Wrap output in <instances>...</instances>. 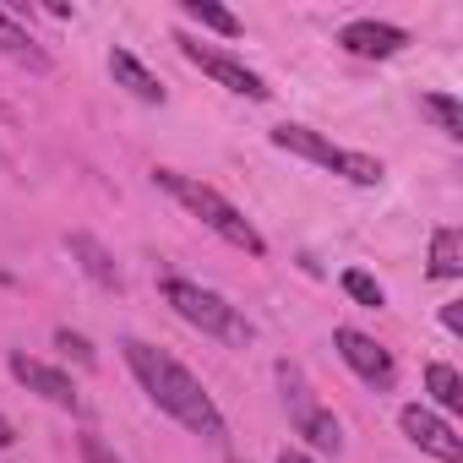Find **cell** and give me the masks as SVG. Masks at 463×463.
<instances>
[{
	"label": "cell",
	"mask_w": 463,
	"mask_h": 463,
	"mask_svg": "<svg viewBox=\"0 0 463 463\" xmlns=\"http://www.w3.org/2000/svg\"><path fill=\"white\" fill-rule=\"evenodd\" d=\"M120 354H126V365H131V376L142 382V392L175 420V425H185L191 436H202V441H213V447H223V436H229V420H223V409L213 403V392L169 354V349H158V344H147V338H126L120 344Z\"/></svg>",
	"instance_id": "1"
},
{
	"label": "cell",
	"mask_w": 463,
	"mask_h": 463,
	"mask_svg": "<svg viewBox=\"0 0 463 463\" xmlns=\"http://www.w3.org/2000/svg\"><path fill=\"white\" fill-rule=\"evenodd\" d=\"M153 185L158 191H169L191 218H202V229H213V235L223 241V246H235V251H246V257H268V241H262V229L229 202L223 191H213L207 180H196V175H180V169H153Z\"/></svg>",
	"instance_id": "2"
},
{
	"label": "cell",
	"mask_w": 463,
	"mask_h": 463,
	"mask_svg": "<svg viewBox=\"0 0 463 463\" xmlns=\"http://www.w3.org/2000/svg\"><path fill=\"white\" fill-rule=\"evenodd\" d=\"M268 142H273L279 153H295V158H306V164H317V169H327V175L349 180V185H382V164H376L371 153L338 147V142H327V137H322V131H311V126L284 120V126H273V131H268Z\"/></svg>",
	"instance_id": "3"
},
{
	"label": "cell",
	"mask_w": 463,
	"mask_h": 463,
	"mask_svg": "<svg viewBox=\"0 0 463 463\" xmlns=\"http://www.w3.org/2000/svg\"><path fill=\"white\" fill-rule=\"evenodd\" d=\"M164 306L180 322H191L196 333H207V338H223V344H246L251 338V322L229 306L218 289H202L196 279H164Z\"/></svg>",
	"instance_id": "4"
},
{
	"label": "cell",
	"mask_w": 463,
	"mask_h": 463,
	"mask_svg": "<svg viewBox=\"0 0 463 463\" xmlns=\"http://www.w3.org/2000/svg\"><path fill=\"white\" fill-rule=\"evenodd\" d=\"M279 387H284V409H289V425L317 447V452H344V425H338V414L333 409H322V398H317V387L306 382V371L300 365H289V360H279Z\"/></svg>",
	"instance_id": "5"
},
{
	"label": "cell",
	"mask_w": 463,
	"mask_h": 463,
	"mask_svg": "<svg viewBox=\"0 0 463 463\" xmlns=\"http://www.w3.org/2000/svg\"><path fill=\"white\" fill-rule=\"evenodd\" d=\"M175 44H180V55H185V61H191L202 77H213L218 88L241 93V99H257V104H268V99H273L268 77H262V71H251L246 61H235L229 50H218V44H202L196 33H175Z\"/></svg>",
	"instance_id": "6"
},
{
	"label": "cell",
	"mask_w": 463,
	"mask_h": 463,
	"mask_svg": "<svg viewBox=\"0 0 463 463\" xmlns=\"http://www.w3.org/2000/svg\"><path fill=\"white\" fill-rule=\"evenodd\" d=\"M333 349H338V360L365 382V387H376V392H392V382H398V365H392V354L371 338V333H360V327H338L333 333Z\"/></svg>",
	"instance_id": "7"
},
{
	"label": "cell",
	"mask_w": 463,
	"mask_h": 463,
	"mask_svg": "<svg viewBox=\"0 0 463 463\" xmlns=\"http://www.w3.org/2000/svg\"><path fill=\"white\" fill-rule=\"evenodd\" d=\"M6 371L28 387V392H39L44 403H55V409H71V414H82V392H77V382L66 376V371H55L50 360H33V354H12L6 360Z\"/></svg>",
	"instance_id": "8"
},
{
	"label": "cell",
	"mask_w": 463,
	"mask_h": 463,
	"mask_svg": "<svg viewBox=\"0 0 463 463\" xmlns=\"http://www.w3.org/2000/svg\"><path fill=\"white\" fill-rule=\"evenodd\" d=\"M398 425H403V436H409L420 452H430L436 463H463V441H458V430H452L447 420H436L425 403H403V409H398Z\"/></svg>",
	"instance_id": "9"
},
{
	"label": "cell",
	"mask_w": 463,
	"mask_h": 463,
	"mask_svg": "<svg viewBox=\"0 0 463 463\" xmlns=\"http://www.w3.org/2000/svg\"><path fill=\"white\" fill-rule=\"evenodd\" d=\"M409 44V33L398 23H376V17H360L349 28H338V50L354 55V61H392L398 50Z\"/></svg>",
	"instance_id": "10"
},
{
	"label": "cell",
	"mask_w": 463,
	"mask_h": 463,
	"mask_svg": "<svg viewBox=\"0 0 463 463\" xmlns=\"http://www.w3.org/2000/svg\"><path fill=\"white\" fill-rule=\"evenodd\" d=\"M66 251H71V262H77V268H82V273H88V279H93L99 289H115V295L126 289V273L115 268V257H109V251H104V246H99L93 235H82V229H71V235H66Z\"/></svg>",
	"instance_id": "11"
},
{
	"label": "cell",
	"mask_w": 463,
	"mask_h": 463,
	"mask_svg": "<svg viewBox=\"0 0 463 463\" xmlns=\"http://www.w3.org/2000/svg\"><path fill=\"white\" fill-rule=\"evenodd\" d=\"M0 55L17 61V66H28V71H39V77L55 66V61H50V50H44V44H39V39H33L12 12H0Z\"/></svg>",
	"instance_id": "12"
},
{
	"label": "cell",
	"mask_w": 463,
	"mask_h": 463,
	"mask_svg": "<svg viewBox=\"0 0 463 463\" xmlns=\"http://www.w3.org/2000/svg\"><path fill=\"white\" fill-rule=\"evenodd\" d=\"M109 77H115L131 99H142V104H164V82H158L131 50H109Z\"/></svg>",
	"instance_id": "13"
},
{
	"label": "cell",
	"mask_w": 463,
	"mask_h": 463,
	"mask_svg": "<svg viewBox=\"0 0 463 463\" xmlns=\"http://www.w3.org/2000/svg\"><path fill=\"white\" fill-rule=\"evenodd\" d=\"M430 279H441V284L463 279V235H458L452 223H441L436 235H430Z\"/></svg>",
	"instance_id": "14"
},
{
	"label": "cell",
	"mask_w": 463,
	"mask_h": 463,
	"mask_svg": "<svg viewBox=\"0 0 463 463\" xmlns=\"http://www.w3.org/2000/svg\"><path fill=\"white\" fill-rule=\"evenodd\" d=\"M425 387H430L436 409H447V414H458V409H463V376H458L447 360H430V365H425Z\"/></svg>",
	"instance_id": "15"
},
{
	"label": "cell",
	"mask_w": 463,
	"mask_h": 463,
	"mask_svg": "<svg viewBox=\"0 0 463 463\" xmlns=\"http://www.w3.org/2000/svg\"><path fill=\"white\" fill-rule=\"evenodd\" d=\"M191 23H202L207 33H218V39H241V17L229 12V6H218V0H185L180 6Z\"/></svg>",
	"instance_id": "16"
},
{
	"label": "cell",
	"mask_w": 463,
	"mask_h": 463,
	"mask_svg": "<svg viewBox=\"0 0 463 463\" xmlns=\"http://www.w3.org/2000/svg\"><path fill=\"white\" fill-rule=\"evenodd\" d=\"M420 115H430L441 137H463V104L452 93H420Z\"/></svg>",
	"instance_id": "17"
},
{
	"label": "cell",
	"mask_w": 463,
	"mask_h": 463,
	"mask_svg": "<svg viewBox=\"0 0 463 463\" xmlns=\"http://www.w3.org/2000/svg\"><path fill=\"white\" fill-rule=\"evenodd\" d=\"M344 295H349V300H360V306H371V311H376V306H387L382 284H376L371 273H360V268H349V273H344Z\"/></svg>",
	"instance_id": "18"
},
{
	"label": "cell",
	"mask_w": 463,
	"mask_h": 463,
	"mask_svg": "<svg viewBox=\"0 0 463 463\" xmlns=\"http://www.w3.org/2000/svg\"><path fill=\"white\" fill-rule=\"evenodd\" d=\"M55 349H61V354H71V360H77V365H88V371L99 365V349H93L82 333H71V327H55Z\"/></svg>",
	"instance_id": "19"
},
{
	"label": "cell",
	"mask_w": 463,
	"mask_h": 463,
	"mask_svg": "<svg viewBox=\"0 0 463 463\" xmlns=\"http://www.w3.org/2000/svg\"><path fill=\"white\" fill-rule=\"evenodd\" d=\"M77 452H82V463H120L115 447H109L99 430H82V436H77Z\"/></svg>",
	"instance_id": "20"
},
{
	"label": "cell",
	"mask_w": 463,
	"mask_h": 463,
	"mask_svg": "<svg viewBox=\"0 0 463 463\" xmlns=\"http://www.w3.org/2000/svg\"><path fill=\"white\" fill-rule=\"evenodd\" d=\"M441 327H447V333H463V311H458V300L441 306Z\"/></svg>",
	"instance_id": "21"
},
{
	"label": "cell",
	"mask_w": 463,
	"mask_h": 463,
	"mask_svg": "<svg viewBox=\"0 0 463 463\" xmlns=\"http://www.w3.org/2000/svg\"><path fill=\"white\" fill-rule=\"evenodd\" d=\"M0 447H17V425L6 414H0Z\"/></svg>",
	"instance_id": "22"
},
{
	"label": "cell",
	"mask_w": 463,
	"mask_h": 463,
	"mask_svg": "<svg viewBox=\"0 0 463 463\" xmlns=\"http://www.w3.org/2000/svg\"><path fill=\"white\" fill-rule=\"evenodd\" d=\"M279 463H317V458H311V452H300V447H284V452H279Z\"/></svg>",
	"instance_id": "23"
}]
</instances>
